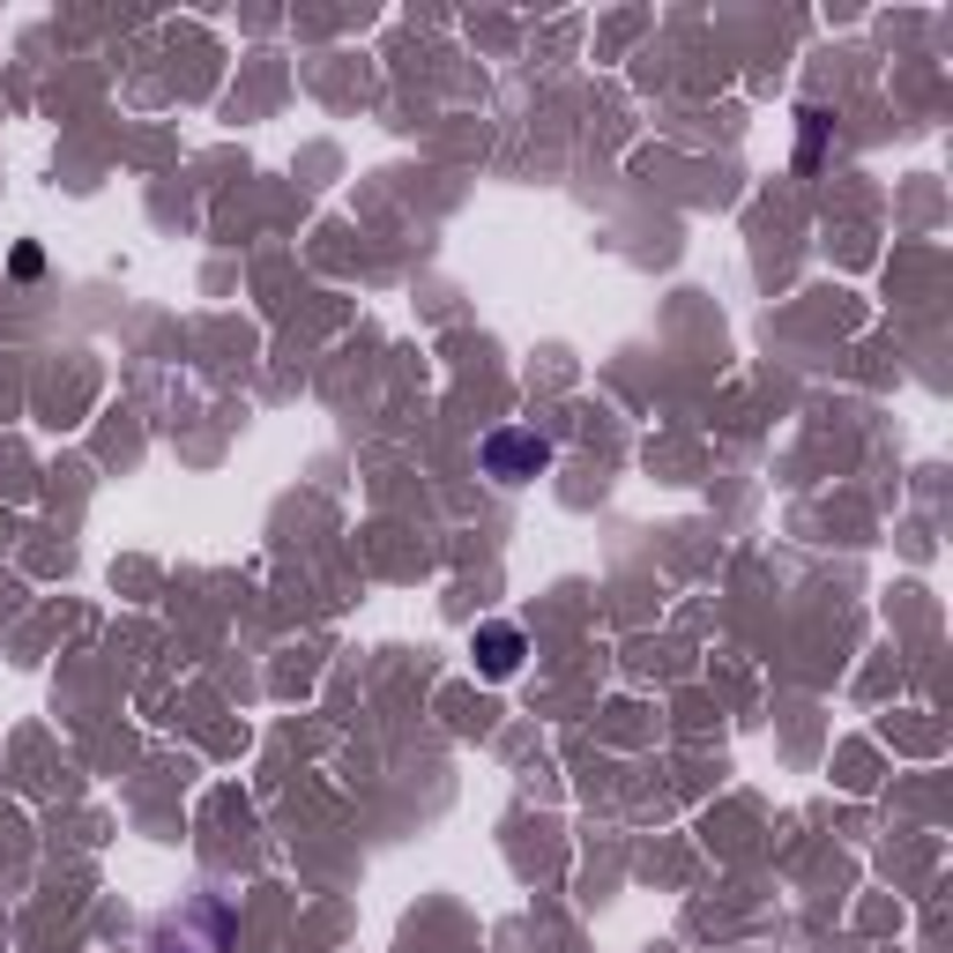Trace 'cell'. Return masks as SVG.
I'll list each match as a JSON object with an SVG mask.
<instances>
[{
  "mask_svg": "<svg viewBox=\"0 0 953 953\" xmlns=\"http://www.w3.org/2000/svg\"><path fill=\"white\" fill-rule=\"evenodd\" d=\"M552 462V440H536V432H492L484 440V470L500 476V484H522Z\"/></svg>",
  "mask_w": 953,
  "mask_h": 953,
  "instance_id": "cell-1",
  "label": "cell"
},
{
  "mask_svg": "<svg viewBox=\"0 0 953 953\" xmlns=\"http://www.w3.org/2000/svg\"><path fill=\"white\" fill-rule=\"evenodd\" d=\"M38 269H46V247H16V253H8V277H23V283H30Z\"/></svg>",
  "mask_w": 953,
  "mask_h": 953,
  "instance_id": "cell-3",
  "label": "cell"
},
{
  "mask_svg": "<svg viewBox=\"0 0 953 953\" xmlns=\"http://www.w3.org/2000/svg\"><path fill=\"white\" fill-rule=\"evenodd\" d=\"M476 671L484 678H514L522 671V633L514 626H476Z\"/></svg>",
  "mask_w": 953,
  "mask_h": 953,
  "instance_id": "cell-2",
  "label": "cell"
}]
</instances>
